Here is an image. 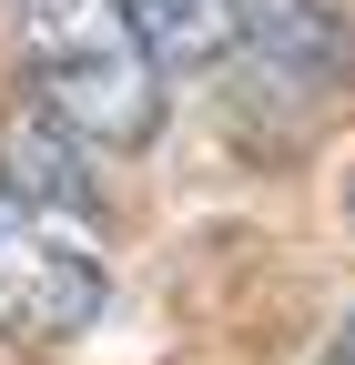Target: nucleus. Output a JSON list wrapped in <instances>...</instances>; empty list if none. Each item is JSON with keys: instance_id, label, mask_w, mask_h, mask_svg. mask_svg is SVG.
I'll return each mask as SVG.
<instances>
[{"instance_id": "nucleus-1", "label": "nucleus", "mask_w": 355, "mask_h": 365, "mask_svg": "<svg viewBox=\"0 0 355 365\" xmlns=\"http://www.w3.org/2000/svg\"><path fill=\"white\" fill-rule=\"evenodd\" d=\"M11 41L41 112H61L81 143L132 153L163 132V61L143 51L122 0H11Z\"/></svg>"}, {"instance_id": "nucleus-2", "label": "nucleus", "mask_w": 355, "mask_h": 365, "mask_svg": "<svg viewBox=\"0 0 355 365\" xmlns=\"http://www.w3.org/2000/svg\"><path fill=\"white\" fill-rule=\"evenodd\" d=\"M102 294H112V274H102V254L81 244L71 223L0 203V335H11V345L81 335L102 314Z\"/></svg>"}, {"instance_id": "nucleus-3", "label": "nucleus", "mask_w": 355, "mask_h": 365, "mask_svg": "<svg viewBox=\"0 0 355 365\" xmlns=\"http://www.w3.org/2000/svg\"><path fill=\"white\" fill-rule=\"evenodd\" d=\"M0 203L21 213H92V163L61 112H0Z\"/></svg>"}, {"instance_id": "nucleus-4", "label": "nucleus", "mask_w": 355, "mask_h": 365, "mask_svg": "<svg viewBox=\"0 0 355 365\" xmlns=\"http://www.w3.org/2000/svg\"><path fill=\"white\" fill-rule=\"evenodd\" d=\"M163 71H213L244 51V0H122Z\"/></svg>"}, {"instance_id": "nucleus-5", "label": "nucleus", "mask_w": 355, "mask_h": 365, "mask_svg": "<svg viewBox=\"0 0 355 365\" xmlns=\"http://www.w3.org/2000/svg\"><path fill=\"white\" fill-rule=\"evenodd\" d=\"M244 41L264 61H284L294 81H315L355 51V21H345V0H244Z\"/></svg>"}, {"instance_id": "nucleus-6", "label": "nucleus", "mask_w": 355, "mask_h": 365, "mask_svg": "<svg viewBox=\"0 0 355 365\" xmlns=\"http://www.w3.org/2000/svg\"><path fill=\"white\" fill-rule=\"evenodd\" d=\"M315 365H355V304H345V325H335V345H325Z\"/></svg>"}]
</instances>
